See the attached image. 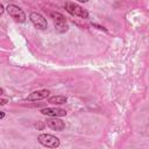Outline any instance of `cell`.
<instances>
[{
	"instance_id": "cell-1",
	"label": "cell",
	"mask_w": 149,
	"mask_h": 149,
	"mask_svg": "<svg viewBox=\"0 0 149 149\" xmlns=\"http://www.w3.org/2000/svg\"><path fill=\"white\" fill-rule=\"evenodd\" d=\"M65 9L68 10V13H70L73 16H78L80 19H87L88 17L87 10L84 9L81 6L74 3V2H66L65 3Z\"/></svg>"
},
{
	"instance_id": "cell-2",
	"label": "cell",
	"mask_w": 149,
	"mask_h": 149,
	"mask_svg": "<svg viewBox=\"0 0 149 149\" xmlns=\"http://www.w3.org/2000/svg\"><path fill=\"white\" fill-rule=\"evenodd\" d=\"M38 142L47 148H57L59 146V139L51 134H41L37 137Z\"/></svg>"
},
{
	"instance_id": "cell-3",
	"label": "cell",
	"mask_w": 149,
	"mask_h": 149,
	"mask_svg": "<svg viewBox=\"0 0 149 149\" xmlns=\"http://www.w3.org/2000/svg\"><path fill=\"white\" fill-rule=\"evenodd\" d=\"M9 16H12L16 22H24L26 21V13L16 5H8L6 8Z\"/></svg>"
},
{
	"instance_id": "cell-4",
	"label": "cell",
	"mask_w": 149,
	"mask_h": 149,
	"mask_svg": "<svg viewBox=\"0 0 149 149\" xmlns=\"http://www.w3.org/2000/svg\"><path fill=\"white\" fill-rule=\"evenodd\" d=\"M29 17H30L31 23L36 28H38V29H47L48 28V22H47V20L41 14L33 12V13H30V16Z\"/></svg>"
},
{
	"instance_id": "cell-5",
	"label": "cell",
	"mask_w": 149,
	"mask_h": 149,
	"mask_svg": "<svg viewBox=\"0 0 149 149\" xmlns=\"http://www.w3.org/2000/svg\"><path fill=\"white\" fill-rule=\"evenodd\" d=\"M45 125L49 128H51L54 130H58V132H61V130H63L65 128L64 121H62L61 119H58V116H52V118L48 119L47 122H45Z\"/></svg>"
},
{
	"instance_id": "cell-6",
	"label": "cell",
	"mask_w": 149,
	"mask_h": 149,
	"mask_svg": "<svg viewBox=\"0 0 149 149\" xmlns=\"http://www.w3.org/2000/svg\"><path fill=\"white\" fill-rule=\"evenodd\" d=\"M41 113L43 115H48V116H65L66 115V111L63 108H57V107H47L41 109Z\"/></svg>"
},
{
	"instance_id": "cell-7",
	"label": "cell",
	"mask_w": 149,
	"mask_h": 149,
	"mask_svg": "<svg viewBox=\"0 0 149 149\" xmlns=\"http://www.w3.org/2000/svg\"><path fill=\"white\" fill-rule=\"evenodd\" d=\"M49 94H50V91H49V90H38V91H35V92L30 93V94L27 97V100H29V101L42 100V99L48 98Z\"/></svg>"
},
{
	"instance_id": "cell-8",
	"label": "cell",
	"mask_w": 149,
	"mask_h": 149,
	"mask_svg": "<svg viewBox=\"0 0 149 149\" xmlns=\"http://www.w3.org/2000/svg\"><path fill=\"white\" fill-rule=\"evenodd\" d=\"M54 24H55V28L58 33H65L68 31L69 29V26L66 24V21L65 19H62V20H54Z\"/></svg>"
},
{
	"instance_id": "cell-9",
	"label": "cell",
	"mask_w": 149,
	"mask_h": 149,
	"mask_svg": "<svg viewBox=\"0 0 149 149\" xmlns=\"http://www.w3.org/2000/svg\"><path fill=\"white\" fill-rule=\"evenodd\" d=\"M68 101V98L65 95H54L49 98V102L54 104V105H61V104H65Z\"/></svg>"
},
{
	"instance_id": "cell-10",
	"label": "cell",
	"mask_w": 149,
	"mask_h": 149,
	"mask_svg": "<svg viewBox=\"0 0 149 149\" xmlns=\"http://www.w3.org/2000/svg\"><path fill=\"white\" fill-rule=\"evenodd\" d=\"M49 14H50V16H51L54 20H62V19H65V16H64L63 14L58 13V12H50Z\"/></svg>"
},
{
	"instance_id": "cell-11",
	"label": "cell",
	"mask_w": 149,
	"mask_h": 149,
	"mask_svg": "<svg viewBox=\"0 0 149 149\" xmlns=\"http://www.w3.org/2000/svg\"><path fill=\"white\" fill-rule=\"evenodd\" d=\"M44 126H45V123H43V122H37V123L35 125V127H36L37 129H43Z\"/></svg>"
},
{
	"instance_id": "cell-12",
	"label": "cell",
	"mask_w": 149,
	"mask_h": 149,
	"mask_svg": "<svg viewBox=\"0 0 149 149\" xmlns=\"http://www.w3.org/2000/svg\"><path fill=\"white\" fill-rule=\"evenodd\" d=\"M3 12H5V8H3V6H2V3H0V16L3 14Z\"/></svg>"
},
{
	"instance_id": "cell-13",
	"label": "cell",
	"mask_w": 149,
	"mask_h": 149,
	"mask_svg": "<svg viewBox=\"0 0 149 149\" xmlns=\"http://www.w3.org/2000/svg\"><path fill=\"white\" fill-rule=\"evenodd\" d=\"M5 118V112H0V119H3Z\"/></svg>"
},
{
	"instance_id": "cell-14",
	"label": "cell",
	"mask_w": 149,
	"mask_h": 149,
	"mask_svg": "<svg viewBox=\"0 0 149 149\" xmlns=\"http://www.w3.org/2000/svg\"><path fill=\"white\" fill-rule=\"evenodd\" d=\"M77 1H79V2H87L88 0H77Z\"/></svg>"
},
{
	"instance_id": "cell-15",
	"label": "cell",
	"mask_w": 149,
	"mask_h": 149,
	"mask_svg": "<svg viewBox=\"0 0 149 149\" xmlns=\"http://www.w3.org/2000/svg\"><path fill=\"white\" fill-rule=\"evenodd\" d=\"M1 94H3V90H2V88H0V95H1Z\"/></svg>"
}]
</instances>
